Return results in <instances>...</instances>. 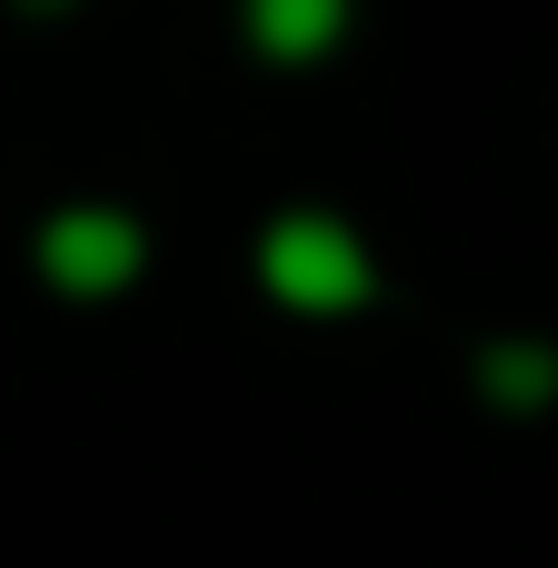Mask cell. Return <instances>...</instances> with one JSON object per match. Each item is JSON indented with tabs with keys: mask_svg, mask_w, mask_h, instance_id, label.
Returning <instances> with one entry per match:
<instances>
[{
	"mask_svg": "<svg viewBox=\"0 0 558 568\" xmlns=\"http://www.w3.org/2000/svg\"><path fill=\"white\" fill-rule=\"evenodd\" d=\"M250 290L280 310V320H310V329H339L359 310H379L389 270H379V240L329 210V200H280L260 230H250Z\"/></svg>",
	"mask_w": 558,
	"mask_h": 568,
	"instance_id": "6da1fadb",
	"label": "cell"
},
{
	"mask_svg": "<svg viewBox=\"0 0 558 568\" xmlns=\"http://www.w3.org/2000/svg\"><path fill=\"white\" fill-rule=\"evenodd\" d=\"M150 260H160L150 210H130V200H110V190L50 200V210L30 220V280H40L50 300H70V310L130 300V290L150 280Z\"/></svg>",
	"mask_w": 558,
	"mask_h": 568,
	"instance_id": "7a4b0ae2",
	"label": "cell"
},
{
	"mask_svg": "<svg viewBox=\"0 0 558 568\" xmlns=\"http://www.w3.org/2000/svg\"><path fill=\"white\" fill-rule=\"evenodd\" d=\"M469 399L509 429H539L558 419V339L549 329H489L469 349Z\"/></svg>",
	"mask_w": 558,
	"mask_h": 568,
	"instance_id": "3957f363",
	"label": "cell"
},
{
	"mask_svg": "<svg viewBox=\"0 0 558 568\" xmlns=\"http://www.w3.org/2000/svg\"><path fill=\"white\" fill-rule=\"evenodd\" d=\"M230 30L260 70H319L349 50L359 0H230Z\"/></svg>",
	"mask_w": 558,
	"mask_h": 568,
	"instance_id": "277c9868",
	"label": "cell"
},
{
	"mask_svg": "<svg viewBox=\"0 0 558 568\" xmlns=\"http://www.w3.org/2000/svg\"><path fill=\"white\" fill-rule=\"evenodd\" d=\"M10 10H20V20H70L80 0H10Z\"/></svg>",
	"mask_w": 558,
	"mask_h": 568,
	"instance_id": "5b68a950",
	"label": "cell"
}]
</instances>
